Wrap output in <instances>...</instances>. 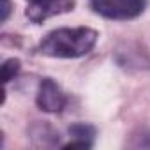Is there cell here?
I'll list each match as a JSON object with an SVG mask.
<instances>
[{"label":"cell","mask_w":150,"mask_h":150,"mask_svg":"<svg viewBox=\"0 0 150 150\" xmlns=\"http://www.w3.org/2000/svg\"><path fill=\"white\" fill-rule=\"evenodd\" d=\"M20 69H21V62L18 58H7L2 64V81L9 83L16 74L20 72Z\"/></svg>","instance_id":"6"},{"label":"cell","mask_w":150,"mask_h":150,"mask_svg":"<svg viewBox=\"0 0 150 150\" xmlns=\"http://www.w3.org/2000/svg\"><path fill=\"white\" fill-rule=\"evenodd\" d=\"M35 101H37V106L46 113H60L67 104L65 94L62 92L58 83L53 81L51 78H44L41 81Z\"/></svg>","instance_id":"3"},{"label":"cell","mask_w":150,"mask_h":150,"mask_svg":"<svg viewBox=\"0 0 150 150\" xmlns=\"http://www.w3.org/2000/svg\"><path fill=\"white\" fill-rule=\"evenodd\" d=\"M46 2H50V0H28V6H41Z\"/></svg>","instance_id":"9"},{"label":"cell","mask_w":150,"mask_h":150,"mask_svg":"<svg viewBox=\"0 0 150 150\" xmlns=\"http://www.w3.org/2000/svg\"><path fill=\"white\" fill-rule=\"evenodd\" d=\"M76 146H80V148H90L92 143H88V141H81V139H74V141H69L67 145H64V148H76Z\"/></svg>","instance_id":"7"},{"label":"cell","mask_w":150,"mask_h":150,"mask_svg":"<svg viewBox=\"0 0 150 150\" xmlns=\"http://www.w3.org/2000/svg\"><path fill=\"white\" fill-rule=\"evenodd\" d=\"M74 6H76L74 0H50V2L41 4V6H28L27 7V18L32 23H42L44 20H48L51 16L72 11Z\"/></svg>","instance_id":"4"},{"label":"cell","mask_w":150,"mask_h":150,"mask_svg":"<svg viewBox=\"0 0 150 150\" xmlns=\"http://www.w3.org/2000/svg\"><path fill=\"white\" fill-rule=\"evenodd\" d=\"M99 34L88 27L57 28L46 34L39 44V51L53 58H80L92 51Z\"/></svg>","instance_id":"1"},{"label":"cell","mask_w":150,"mask_h":150,"mask_svg":"<svg viewBox=\"0 0 150 150\" xmlns=\"http://www.w3.org/2000/svg\"><path fill=\"white\" fill-rule=\"evenodd\" d=\"M11 14V0H2V23L7 21Z\"/></svg>","instance_id":"8"},{"label":"cell","mask_w":150,"mask_h":150,"mask_svg":"<svg viewBox=\"0 0 150 150\" xmlns=\"http://www.w3.org/2000/svg\"><path fill=\"white\" fill-rule=\"evenodd\" d=\"M69 134H71L74 139H81V141L92 143V141H94V136H96V129H94L90 124L78 122V124H72V125L69 127Z\"/></svg>","instance_id":"5"},{"label":"cell","mask_w":150,"mask_h":150,"mask_svg":"<svg viewBox=\"0 0 150 150\" xmlns=\"http://www.w3.org/2000/svg\"><path fill=\"white\" fill-rule=\"evenodd\" d=\"M90 6L103 18L132 20L145 11L146 0H90Z\"/></svg>","instance_id":"2"}]
</instances>
